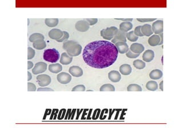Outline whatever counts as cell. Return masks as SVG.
<instances>
[{"label": "cell", "instance_id": "cell-1", "mask_svg": "<svg viewBox=\"0 0 183 137\" xmlns=\"http://www.w3.org/2000/svg\"><path fill=\"white\" fill-rule=\"evenodd\" d=\"M119 52L113 44L107 41H95L84 47L83 57L89 66L96 68H107L117 59Z\"/></svg>", "mask_w": 183, "mask_h": 137}, {"label": "cell", "instance_id": "cell-2", "mask_svg": "<svg viewBox=\"0 0 183 137\" xmlns=\"http://www.w3.org/2000/svg\"><path fill=\"white\" fill-rule=\"evenodd\" d=\"M61 55L58 50L56 49H46L43 54V58L45 61L56 63L60 60Z\"/></svg>", "mask_w": 183, "mask_h": 137}, {"label": "cell", "instance_id": "cell-3", "mask_svg": "<svg viewBox=\"0 0 183 137\" xmlns=\"http://www.w3.org/2000/svg\"><path fill=\"white\" fill-rule=\"evenodd\" d=\"M119 29L116 26H111L104 29L100 31L101 36L106 40H112L117 34Z\"/></svg>", "mask_w": 183, "mask_h": 137}, {"label": "cell", "instance_id": "cell-4", "mask_svg": "<svg viewBox=\"0 0 183 137\" xmlns=\"http://www.w3.org/2000/svg\"><path fill=\"white\" fill-rule=\"evenodd\" d=\"M69 55L71 57H77L81 53L82 46L77 42L76 44L70 46L66 50Z\"/></svg>", "mask_w": 183, "mask_h": 137}, {"label": "cell", "instance_id": "cell-5", "mask_svg": "<svg viewBox=\"0 0 183 137\" xmlns=\"http://www.w3.org/2000/svg\"><path fill=\"white\" fill-rule=\"evenodd\" d=\"M37 81L41 87H45L50 85L52 81L51 77L46 74H40L37 77Z\"/></svg>", "mask_w": 183, "mask_h": 137}, {"label": "cell", "instance_id": "cell-6", "mask_svg": "<svg viewBox=\"0 0 183 137\" xmlns=\"http://www.w3.org/2000/svg\"><path fill=\"white\" fill-rule=\"evenodd\" d=\"M47 64L44 62H38L36 63L34 67L32 69V73L35 74H40L45 72L47 69Z\"/></svg>", "mask_w": 183, "mask_h": 137}, {"label": "cell", "instance_id": "cell-7", "mask_svg": "<svg viewBox=\"0 0 183 137\" xmlns=\"http://www.w3.org/2000/svg\"><path fill=\"white\" fill-rule=\"evenodd\" d=\"M57 79L60 84L66 85L69 84L71 81L72 76L69 73L66 72H62L58 74Z\"/></svg>", "mask_w": 183, "mask_h": 137}, {"label": "cell", "instance_id": "cell-8", "mask_svg": "<svg viewBox=\"0 0 183 137\" xmlns=\"http://www.w3.org/2000/svg\"><path fill=\"white\" fill-rule=\"evenodd\" d=\"M127 33V32H125V31H120L119 29L117 34L114 36L113 38L112 39V43L115 44L116 43L119 42H127V38H126Z\"/></svg>", "mask_w": 183, "mask_h": 137}, {"label": "cell", "instance_id": "cell-9", "mask_svg": "<svg viewBox=\"0 0 183 137\" xmlns=\"http://www.w3.org/2000/svg\"><path fill=\"white\" fill-rule=\"evenodd\" d=\"M89 24L85 20H80L77 21L75 24V28L80 32H85L89 29Z\"/></svg>", "mask_w": 183, "mask_h": 137}, {"label": "cell", "instance_id": "cell-10", "mask_svg": "<svg viewBox=\"0 0 183 137\" xmlns=\"http://www.w3.org/2000/svg\"><path fill=\"white\" fill-rule=\"evenodd\" d=\"M153 32L155 34H160L163 33V20H157L153 23L152 25Z\"/></svg>", "mask_w": 183, "mask_h": 137}, {"label": "cell", "instance_id": "cell-11", "mask_svg": "<svg viewBox=\"0 0 183 137\" xmlns=\"http://www.w3.org/2000/svg\"><path fill=\"white\" fill-rule=\"evenodd\" d=\"M48 35L51 39L57 41L62 37L64 33L63 31L59 29H53L49 31Z\"/></svg>", "mask_w": 183, "mask_h": 137}, {"label": "cell", "instance_id": "cell-12", "mask_svg": "<svg viewBox=\"0 0 183 137\" xmlns=\"http://www.w3.org/2000/svg\"><path fill=\"white\" fill-rule=\"evenodd\" d=\"M69 73L75 77H80L83 75V70L80 66H73L69 69Z\"/></svg>", "mask_w": 183, "mask_h": 137}, {"label": "cell", "instance_id": "cell-13", "mask_svg": "<svg viewBox=\"0 0 183 137\" xmlns=\"http://www.w3.org/2000/svg\"><path fill=\"white\" fill-rule=\"evenodd\" d=\"M108 78L110 81L114 83H116L119 82L121 80L122 76L118 71L112 70L108 73Z\"/></svg>", "mask_w": 183, "mask_h": 137}, {"label": "cell", "instance_id": "cell-14", "mask_svg": "<svg viewBox=\"0 0 183 137\" xmlns=\"http://www.w3.org/2000/svg\"><path fill=\"white\" fill-rule=\"evenodd\" d=\"M114 45L116 46V47H117L118 52L119 53H126L130 50L129 46H128V44L126 42H119L116 43Z\"/></svg>", "mask_w": 183, "mask_h": 137}, {"label": "cell", "instance_id": "cell-15", "mask_svg": "<svg viewBox=\"0 0 183 137\" xmlns=\"http://www.w3.org/2000/svg\"><path fill=\"white\" fill-rule=\"evenodd\" d=\"M145 48L144 46L141 44L138 43H133L132 44L130 47V50L133 53L135 54L141 53L143 52H144Z\"/></svg>", "mask_w": 183, "mask_h": 137}, {"label": "cell", "instance_id": "cell-16", "mask_svg": "<svg viewBox=\"0 0 183 137\" xmlns=\"http://www.w3.org/2000/svg\"><path fill=\"white\" fill-rule=\"evenodd\" d=\"M141 33L143 34V36H146V37L151 36L153 33L152 26L149 24H144V25L141 26Z\"/></svg>", "mask_w": 183, "mask_h": 137}, {"label": "cell", "instance_id": "cell-17", "mask_svg": "<svg viewBox=\"0 0 183 137\" xmlns=\"http://www.w3.org/2000/svg\"><path fill=\"white\" fill-rule=\"evenodd\" d=\"M73 61V57L69 55L67 53H62L60 57V63L64 65H68Z\"/></svg>", "mask_w": 183, "mask_h": 137}, {"label": "cell", "instance_id": "cell-18", "mask_svg": "<svg viewBox=\"0 0 183 137\" xmlns=\"http://www.w3.org/2000/svg\"><path fill=\"white\" fill-rule=\"evenodd\" d=\"M132 68L130 65L127 63L123 64L120 67V72L124 76H128L132 73Z\"/></svg>", "mask_w": 183, "mask_h": 137}, {"label": "cell", "instance_id": "cell-19", "mask_svg": "<svg viewBox=\"0 0 183 137\" xmlns=\"http://www.w3.org/2000/svg\"><path fill=\"white\" fill-rule=\"evenodd\" d=\"M154 57V53L152 50H147L143 55V60L146 62H150L152 61Z\"/></svg>", "mask_w": 183, "mask_h": 137}, {"label": "cell", "instance_id": "cell-20", "mask_svg": "<svg viewBox=\"0 0 183 137\" xmlns=\"http://www.w3.org/2000/svg\"><path fill=\"white\" fill-rule=\"evenodd\" d=\"M160 41L161 40H160V36L157 34L152 35L148 39V44L151 46L159 45Z\"/></svg>", "mask_w": 183, "mask_h": 137}, {"label": "cell", "instance_id": "cell-21", "mask_svg": "<svg viewBox=\"0 0 183 137\" xmlns=\"http://www.w3.org/2000/svg\"><path fill=\"white\" fill-rule=\"evenodd\" d=\"M163 72L159 69H154L149 73V77L153 80H158L163 77Z\"/></svg>", "mask_w": 183, "mask_h": 137}, {"label": "cell", "instance_id": "cell-22", "mask_svg": "<svg viewBox=\"0 0 183 137\" xmlns=\"http://www.w3.org/2000/svg\"><path fill=\"white\" fill-rule=\"evenodd\" d=\"M49 70L54 74H57L60 73L62 70V66L60 63H55V64H51L49 66Z\"/></svg>", "mask_w": 183, "mask_h": 137}, {"label": "cell", "instance_id": "cell-23", "mask_svg": "<svg viewBox=\"0 0 183 137\" xmlns=\"http://www.w3.org/2000/svg\"><path fill=\"white\" fill-rule=\"evenodd\" d=\"M133 28V24L130 22H122L120 24L119 30L128 32V31L131 30Z\"/></svg>", "mask_w": 183, "mask_h": 137}, {"label": "cell", "instance_id": "cell-24", "mask_svg": "<svg viewBox=\"0 0 183 137\" xmlns=\"http://www.w3.org/2000/svg\"><path fill=\"white\" fill-rule=\"evenodd\" d=\"M33 46L37 50H42L45 48L46 44L44 39H40L33 43Z\"/></svg>", "mask_w": 183, "mask_h": 137}, {"label": "cell", "instance_id": "cell-25", "mask_svg": "<svg viewBox=\"0 0 183 137\" xmlns=\"http://www.w3.org/2000/svg\"><path fill=\"white\" fill-rule=\"evenodd\" d=\"M45 37L43 34L38 33H36L31 34V36L29 37V41L31 42L34 43V42L40 40V39H44Z\"/></svg>", "mask_w": 183, "mask_h": 137}, {"label": "cell", "instance_id": "cell-26", "mask_svg": "<svg viewBox=\"0 0 183 137\" xmlns=\"http://www.w3.org/2000/svg\"><path fill=\"white\" fill-rule=\"evenodd\" d=\"M59 23L58 18H46L45 23L46 25L51 28H53L56 26Z\"/></svg>", "mask_w": 183, "mask_h": 137}, {"label": "cell", "instance_id": "cell-27", "mask_svg": "<svg viewBox=\"0 0 183 137\" xmlns=\"http://www.w3.org/2000/svg\"><path fill=\"white\" fill-rule=\"evenodd\" d=\"M146 88L150 91H156L158 89V84L154 81H148L146 84Z\"/></svg>", "mask_w": 183, "mask_h": 137}, {"label": "cell", "instance_id": "cell-28", "mask_svg": "<svg viewBox=\"0 0 183 137\" xmlns=\"http://www.w3.org/2000/svg\"><path fill=\"white\" fill-rule=\"evenodd\" d=\"M100 91H114L115 87L112 84H107L103 85L100 89Z\"/></svg>", "mask_w": 183, "mask_h": 137}, {"label": "cell", "instance_id": "cell-29", "mask_svg": "<svg viewBox=\"0 0 183 137\" xmlns=\"http://www.w3.org/2000/svg\"><path fill=\"white\" fill-rule=\"evenodd\" d=\"M133 65L136 68L139 69V70L143 69V68H145V67L146 66V64H145V62L142 60H135L133 61Z\"/></svg>", "mask_w": 183, "mask_h": 137}, {"label": "cell", "instance_id": "cell-30", "mask_svg": "<svg viewBox=\"0 0 183 137\" xmlns=\"http://www.w3.org/2000/svg\"><path fill=\"white\" fill-rule=\"evenodd\" d=\"M128 91H142V87L136 84H130L127 87Z\"/></svg>", "mask_w": 183, "mask_h": 137}, {"label": "cell", "instance_id": "cell-31", "mask_svg": "<svg viewBox=\"0 0 183 137\" xmlns=\"http://www.w3.org/2000/svg\"><path fill=\"white\" fill-rule=\"evenodd\" d=\"M126 38L130 42H136L138 40V37H137V36L135 34L133 31H131L130 32H127Z\"/></svg>", "mask_w": 183, "mask_h": 137}, {"label": "cell", "instance_id": "cell-32", "mask_svg": "<svg viewBox=\"0 0 183 137\" xmlns=\"http://www.w3.org/2000/svg\"><path fill=\"white\" fill-rule=\"evenodd\" d=\"M76 42L77 41H72V40H70V41H66V42H64L62 47H63V49H64L65 50H67L68 49L69 47L70 46H71L72 45H73V44H76Z\"/></svg>", "mask_w": 183, "mask_h": 137}, {"label": "cell", "instance_id": "cell-33", "mask_svg": "<svg viewBox=\"0 0 183 137\" xmlns=\"http://www.w3.org/2000/svg\"><path fill=\"white\" fill-rule=\"evenodd\" d=\"M35 50L31 47H29L28 48V60L32 59L35 56Z\"/></svg>", "mask_w": 183, "mask_h": 137}, {"label": "cell", "instance_id": "cell-34", "mask_svg": "<svg viewBox=\"0 0 183 137\" xmlns=\"http://www.w3.org/2000/svg\"><path fill=\"white\" fill-rule=\"evenodd\" d=\"M63 33H64V35H63L61 39L57 41L58 42H65L67 41L69 38V34L67 31H63Z\"/></svg>", "mask_w": 183, "mask_h": 137}, {"label": "cell", "instance_id": "cell-35", "mask_svg": "<svg viewBox=\"0 0 183 137\" xmlns=\"http://www.w3.org/2000/svg\"><path fill=\"white\" fill-rule=\"evenodd\" d=\"M85 90V86L83 85H77L72 90V91H84Z\"/></svg>", "mask_w": 183, "mask_h": 137}, {"label": "cell", "instance_id": "cell-36", "mask_svg": "<svg viewBox=\"0 0 183 137\" xmlns=\"http://www.w3.org/2000/svg\"><path fill=\"white\" fill-rule=\"evenodd\" d=\"M140 55V54H135L133 53L130 50H129L128 52L127 53H126V56L128 57V58H136L138 57H139Z\"/></svg>", "mask_w": 183, "mask_h": 137}, {"label": "cell", "instance_id": "cell-37", "mask_svg": "<svg viewBox=\"0 0 183 137\" xmlns=\"http://www.w3.org/2000/svg\"><path fill=\"white\" fill-rule=\"evenodd\" d=\"M141 26H138L135 29V31H133L135 34L137 36V37H143L144 36L141 33Z\"/></svg>", "mask_w": 183, "mask_h": 137}, {"label": "cell", "instance_id": "cell-38", "mask_svg": "<svg viewBox=\"0 0 183 137\" xmlns=\"http://www.w3.org/2000/svg\"><path fill=\"white\" fill-rule=\"evenodd\" d=\"M84 20L86 21L88 23H89L90 26L94 25L98 22L97 18H85Z\"/></svg>", "mask_w": 183, "mask_h": 137}, {"label": "cell", "instance_id": "cell-39", "mask_svg": "<svg viewBox=\"0 0 183 137\" xmlns=\"http://www.w3.org/2000/svg\"><path fill=\"white\" fill-rule=\"evenodd\" d=\"M36 85L33 83L28 82V91H36Z\"/></svg>", "mask_w": 183, "mask_h": 137}, {"label": "cell", "instance_id": "cell-40", "mask_svg": "<svg viewBox=\"0 0 183 137\" xmlns=\"http://www.w3.org/2000/svg\"><path fill=\"white\" fill-rule=\"evenodd\" d=\"M156 19L157 18H137V20L140 23H148L156 21Z\"/></svg>", "mask_w": 183, "mask_h": 137}, {"label": "cell", "instance_id": "cell-41", "mask_svg": "<svg viewBox=\"0 0 183 137\" xmlns=\"http://www.w3.org/2000/svg\"><path fill=\"white\" fill-rule=\"evenodd\" d=\"M37 91H54L52 89L49 88V87H40L37 89Z\"/></svg>", "mask_w": 183, "mask_h": 137}, {"label": "cell", "instance_id": "cell-42", "mask_svg": "<svg viewBox=\"0 0 183 137\" xmlns=\"http://www.w3.org/2000/svg\"><path fill=\"white\" fill-rule=\"evenodd\" d=\"M115 20H121L123 22H132L133 21V18H114Z\"/></svg>", "mask_w": 183, "mask_h": 137}, {"label": "cell", "instance_id": "cell-43", "mask_svg": "<svg viewBox=\"0 0 183 137\" xmlns=\"http://www.w3.org/2000/svg\"><path fill=\"white\" fill-rule=\"evenodd\" d=\"M33 66H34V64L32 62L30 61H28V70L32 68L33 67Z\"/></svg>", "mask_w": 183, "mask_h": 137}, {"label": "cell", "instance_id": "cell-44", "mask_svg": "<svg viewBox=\"0 0 183 137\" xmlns=\"http://www.w3.org/2000/svg\"><path fill=\"white\" fill-rule=\"evenodd\" d=\"M159 36H160V40H161L160 43L159 44V45H162L163 43V33H160Z\"/></svg>", "mask_w": 183, "mask_h": 137}, {"label": "cell", "instance_id": "cell-45", "mask_svg": "<svg viewBox=\"0 0 183 137\" xmlns=\"http://www.w3.org/2000/svg\"><path fill=\"white\" fill-rule=\"evenodd\" d=\"M32 78V76H31V74L29 71H28V81H31Z\"/></svg>", "mask_w": 183, "mask_h": 137}, {"label": "cell", "instance_id": "cell-46", "mask_svg": "<svg viewBox=\"0 0 183 137\" xmlns=\"http://www.w3.org/2000/svg\"><path fill=\"white\" fill-rule=\"evenodd\" d=\"M163 83H164V82H163V81H162L161 82H160V85H159V87H160V90H161V91H163Z\"/></svg>", "mask_w": 183, "mask_h": 137}, {"label": "cell", "instance_id": "cell-47", "mask_svg": "<svg viewBox=\"0 0 183 137\" xmlns=\"http://www.w3.org/2000/svg\"><path fill=\"white\" fill-rule=\"evenodd\" d=\"M28 25L29 24V19H28Z\"/></svg>", "mask_w": 183, "mask_h": 137}]
</instances>
